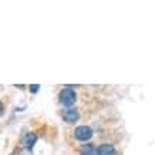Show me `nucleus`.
<instances>
[{
    "mask_svg": "<svg viewBox=\"0 0 155 155\" xmlns=\"http://www.w3.org/2000/svg\"><path fill=\"white\" fill-rule=\"evenodd\" d=\"M58 100H60V103L63 105H66V107H70L73 104L75 103V100H77V95L73 90H68V88H64L60 91V94H58Z\"/></svg>",
    "mask_w": 155,
    "mask_h": 155,
    "instance_id": "1",
    "label": "nucleus"
},
{
    "mask_svg": "<svg viewBox=\"0 0 155 155\" xmlns=\"http://www.w3.org/2000/svg\"><path fill=\"white\" fill-rule=\"evenodd\" d=\"M74 137L75 140H78V141H88L90 138L93 137V130L87 127V125H81L74 131Z\"/></svg>",
    "mask_w": 155,
    "mask_h": 155,
    "instance_id": "2",
    "label": "nucleus"
},
{
    "mask_svg": "<svg viewBox=\"0 0 155 155\" xmlns=\"http://www.w3.org/2000/svg\"><path fill=\"white\" fill-rule=\"evenodd\" d=\"M63 118H64L67 122H75L80 118V113H78L77 110H74V108H70V110H66V111H64Z\"/></svg>",
    "mask_w": 155,
    "mask_h": 155,
    "instance_id": "3",
    "label": "nucleus"
},
{
    "mask_svg": "<svg viewBox=\"0 0 155 155\" xmlns=\"http://www.w3.org/2000/svg\"><path fill=\"white\" fill-rule=\"evenodd\" d=\"M97 154L98 155H117V151H115V148L111 144H103V145L98 147Z\"/></svg>",
    "mask_w": 155,
    "mask_h": 155,
    "instance_id": "4",
    "label": "nucleus"
},
{
    "mask_svg": "<svg viewBox=\"0 0 155 155\" xmlns=\"http://www.w3.org/2000/svg\"><path fill=\"white\" fill-rule=\"evenodd\" d=\"M36 140H37V138H36L34 134H31V132L27 134V135L24 137V147H26L27 150H31L34 147V144H36Z\"/></svg>",
    "mask_w": 155,
    "mask_h": 155,
    "instance_id": "5",
    "label": "nucleus"
},
{
    "mask_svg": "<svg viewBox=\"0 0 155 155\" xmlns=\"http://www.w3.org/2000/svg\"><path fill=\"white\" fill-rule=\"evenodd\" d=\"M38 88H40V85H38V84H33V85H30V91H33V93H37Z\"/></svg>",
    "mask_w": 155,
    "mask_h": 155,
    "instance_id": "6",
    "label": "nucleus"
},
{
    "mask_svg": "<svg viewBox=\"0 0 155 155\" xmlns=\"http://www.w3.org/2000/svg\"><path fill=\"white\" fill-rule=\"evenodd\" d=\"M81 155H93V154H90V152H83Z\"/></svg>",
    "mask_w": 155,
    "mask_h": 155,
    "instance_id": "7",
    "label": "nucleus"
}]
</instances>
